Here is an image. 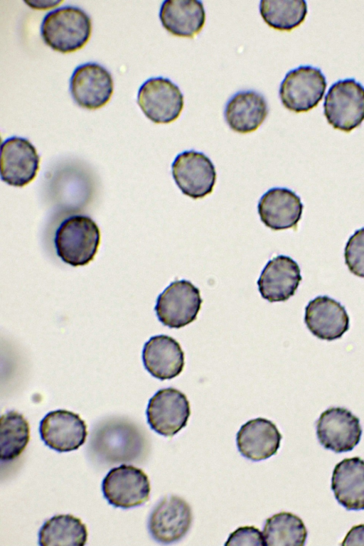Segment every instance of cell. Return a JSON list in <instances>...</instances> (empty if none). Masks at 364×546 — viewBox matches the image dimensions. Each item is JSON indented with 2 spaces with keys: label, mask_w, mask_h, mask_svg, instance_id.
Returning a JSON list of instances; mask_svg holds the SVG:
<instances>
[{
  "label": "cell",
  "mask_w": 364,
  "mask_h": 546,
  "mask_svg": "<svg viewBox=\"0 0 364 546\" xmlns=\"http://www.w3.org/2000/svg\"><path fill=\"white\" fill-rule=\"evenodd\" d=\"M92 32V21L82 9L65 6L49 11L41 26L43 41L53 50L66 53L85 46Z\"/></svg>",
  "instance_id": "obj_1"
},
{
  "label": "cell",
  "mask_w": 364,
  "mask_h": 546,
  "mask_svg": "<svg viewBox=\"0 0 364 546\" xmlns=\"http://www.w3.org/2000/svg\"><path fill=\"white\" fill-rule=\"evenodd\" d=\"M100 242L97 225L90 217L75 215L65 219L54 237L58 256L73 267L84 266L96 255Z\"/></svg>",
  "instance_id": "obj_2"
},
{
  "label": "cell",
  "mask_w": 364,
  "mask_h": 546,
  "mask_svg": "<svg viewBox=\"0 0 364 546\" xmlns=\"http://www.w3.org/2000/svg\"><path fill=\"white\" fill-rule=\"evenodd\" d=\"M92 449L107 464L136 460L143 449V439L137 428L124 422H109L98 427L90 439Z\"/></svg>",
  "instance_id": "obj_3"
},
{
  "label": "cell",
  "mask_w": 364,
  "mask_h": 546,
  "mask_svg": "<svg viewBox=\"0 0 364 546\" xmlns=\"http://www.w3.org/2000/svg\"><path fill=\"white\" fill-rule=\"evenodd\" d=\"M323 109L331 125L350 132L364 120V87L354 79L337 81L325 97Z\"/></svg>",
  "instance_id": "obj_4"
},
{
  "label": "cell",
  "mask_w": 364,
  "mask_h": 546,
  "mask_svg": "<svg viewBox=\"0 0 364 546\" xmlns=\"http://www.w3.org/2000/svg\"><path fill=\"white\" fill-rule=\"evenodd\" d=\"M326 85V77L320 69L301 65L286 74L280 84L279 98L289 110L307 112L322 100Z\"/></svg>",
  "instance_id": "obj_5"
},
{
  "label": "cell",
  "mask_w": 364,
  "mask_h": 546,
  "mask_svg": "<svg viewBox=\"0 0 364 546\" xmlns=\"http://www.w3.org/2000/svg\"><path fill=\"white\" fill-rule=\"evenodd\" d=\"M202 302L198 288L190 281L176 280L159 294L154 310L162 324L179 328L196 318Z\"/></svg>",
  "instance_id": "obj_6"
},
{
  "label": "cell",
  "mask_w": 364,
  "mask_h": 546,
  "mask_svg": "<svg viewBox=\"0 0 364 546\" xmlns=\"http://www.w3.org/2000/svg\"><path fill=\"white\" fill-rule=\"evenodd\" d=\"M102 491L115 508H132L145 503L150 496V482L141 469L122 464L112 469L104 478Z\"/></svg>",
  "instance_id": "obj_7"
},
{
  "label": "cell",
  "mask_w": 364,
  "mask_h": 546,
  "mask_svg": "<svg viewBox=\"0 0 364 546\" xmlns=\"http://www.w3.org/2000/svg\"><path fill=\"white\" fill-rule=\"evenodd\" d=\"M137 103L145 116L156 124L175 121L183 108V95L170 79L151 77L139 87Z\"/></svg>",
  "instance_id": "obj_8"
},
{
  "label": "cell",
  "mask_w": 364,
  "mask_h": 546,
  "mask_svg": "<svg viewBox=\"0 0 364 546\" xmlns=\"http://www.w3.org/2000/svg\"><path fill=\"white\" fill-rule=\"evenodd\" d=\"M192 521L190 505L182 498L170 495L164 497L154 507L147 526L156 542L171 544L178 542L188 533Z\"/></svg>",
  "instance_id": "obj_9"
},
{
  "label": "cell",
  "mask_w": 364,
  "mask_h": 546,
  "mask_svg": "<svg viewBox=\"0 0 364 546\" xmlns=\"http://www.w3.org/2000/svg\"><path fill=\"white\" fill-rule=\"evenodd\" d=\"M173 178L181 192L193 199L212 193L216 171L211 160L195 150L178 154L171 164Z\"/></svg>",
  "instance_id": "obj_10"
},
{
  "label": "cell",
  "mask_w": 364,
  "mask_h": 546,
  "mask_svg": "<svg viewBox=\"0 0 364 546\" xmlns=\"http://www.w3.org/2000/svg\"><path fill=\"white\" fill-rule=\"evenodd\" d=\"M146 413L147 422L154 432L172 437L186 426L191 408L182 392L168 387L158 390L151 397Z\"/></svg>",
  "instance_id": "obj_11"
},
{
  "label": "cell",
  "mask_w": 364,
  "mask_h": 546,
  "mask_svg": "<svg viewBox=\"0 0 364 546\" xmlns=\"http://www.w3.org/2000/svg\"><path fill=\"white\" fill-rule=\"evenodd\" d=\"M114 90L111 73L104 66L94 62L75 68L70 79V92L75 102L87 109L105 105Z\"/></svg>",
  "instance_id": "obj_12"
},
{
  "label": "cell",
  "mask_w": 364,
  "mask_h": 546,
  "mask_svg": "<svg viewBox=\"0 0 364 546\" xmlns=\"http://www.w3.org/2000/svg\"><path fill=\"white\" fill-rule=\"evenodd\" d=\"M321 445L336 453L351 451L360 441V419L343 407H331L323 412L316 424Z\"/></svg>",
  "instance_id": "obj_13"
},
{
  "label": "cell",
  "mask_w": 364,
  "mask_h": 546,
  "mask_svg": "<svg viewBox=\"0 0 364 546\" xmlns=\"http://www.w3.org/2000/svg\"><path fill=\"white\" fill-rule=\"evenodd\" d=\"M40 156L27 139L13 136L1 144L0 175L6 183L23 187L36 176Z\"/></svg>",
  "instance_id": "obj_14"
},
{
  "label": "cell",
  "mask_w": 364,
  "mask_h": 546,
  "mask_svg": "<svg viewBox=\"0 0 364 546\" xmlns=\"http://www.w3.org/2000/svg\"><path fill=\"white\" fill-rule=\"evenodd\" d=\"M41 439L58 452L77 449L87 438V425L79 414L65 410L51 411L41 419L39 427Z\"/></svg>",
  "instance_id": "obj_15"
},
{
  "label": "cell",
  "mask_w": 364,
  "mask_h": 546,
  "mask_svg": "<svg viewBox=\"0 0 364 546\" xmlns=\"http://www.w3.org/2000/svg\"><path fill=\"white\" fill-rule=\"evenodd\" d=\"M301 279L296 262L288 256L278 255L268 261L257 285L263 299L269 302L285 301L295 294Z\"/></svg>",
  "instance_id": "obj_16"
},
{
  "label": "cell",
  "mask_w": 364,
  "mask_h": 546,
  "mask_svg": "<svg viewBox=\"0 0 364 546\" xmlns=\"http://www.w3.org/2000/svg\"><path fill=\"white\" fill-rule=\"evenodd\" d=\"M304 321L313 335L321 340L340 338L349 328L345 307L328 296H318L309 302Z\"/></svg>",
  "instance_id": "obj_17"
},
{
  "label": "cell",
  "mask_w": 364,
  "mask_h": 546,
  "mask_svg": "<svg viewBox=\"0 0 364 546\" xmlns=\"http://www.w3.org/2000/svg\"><path fill=\"white\" fill-rule=\"evenodd\" d=\"M301 198L286 188H272L262 195L257 210L262 222L274 230L296 228L303 211Z\"/></svg>",
  "instance_id": "obj_18"
},
{
  "label": "cell",
  "mask_w": 364,
  "mask_h": 546,
  "mask_svg": "<svg viewBox=\"0 0 364 546\" xmlns=\"http://www.w3.org/2000/svg\"><path fill=\"white\" fill-rule=\"evenodd\" d=\"M282 438L277 426L272 421L259 417L242 425L237 434L236 441L242 456L259 461L277 452Z\"/></svg>",
  "instance_id": "obj_19"
},
{
  "label": "cell",
  "mask_w": 364,
  "mask_h": 546,
  "mask_svg": "<svg viewBox=\"0 0 364 546\" xmlns=\"http://www.w3.org/2000/svg\"><path fill=\"white\" fill-rule=\"evenodd\" d=\"M142 360L146 370L161 380L178 375L184 366V353L180 344L172 337L158 335L144 346Z\"/></svg>",
  "instance_id": "obj_20"
},
{
  "label": "cell",
  "mask_w": 364,
  "mask_h": 546,
  "mask_svg": "<svg viewBox=\"0 0 364 546\" xmlns=\"http://www.w3.org/2000/svg\"><path fill=\"white\" fill-rule=\"evenodd\" d=\"M269 112L264 97L255 90H241L226 102L224 117L233 131L246 134L255 131L265 120Z\"/></svg>",
  "instance_id": "obj_21"
},
{
  "label": "cell",
  "mask_w": 364,
  "mask_h": 546,
  "mask_svg": "<svg viewBox=\"0 0 364 546\" xmlns=\"http://www.w3.org/2000/svg\"><path fill=\"white\" fill-rule=\"evenodd\" d=\"M331 489L346 509L364 510V460L355 456L338 462L333 471Z\"/></svg>",
  "instance_id": "obj_22"
},
{
  "label": "cell",
  "mask_w": 364,
  "mask_h": 546,
  "mask_svg": "<svg viewBox=\"0 0 364 546\" xmlns=\"http://www.w3.org/2000/svg\"><path fill=\"white\" fill-rule=\"evenodd\" d=\"M159 18L172 35L193 38L205 25V11L198 0H166L161 4Z\"/></svg>",
  "instance_id": "obj_23"
},
{
  "label": "cell",
  "mask_w": 364,
  "mask_h": 546,
  "mask_svg": "<svg viewBox=\"0 0 364 546\" xmlns=\"http://www.w3.org/2000/svg\"><path fill=\"white\" fill-rule=\"evenodd\" d=\"M86 525L70 514L53 516L46 520L38 532V544L48 545L83 546L87 540Z\"/></svg>",
  "instance_id": "obj_24"
},
{
  "label": "cell",
  "mask_w": 364,
  "mask_h": 546,
  "mask_svg": "<svg viewBox=\"0 0 364 546\" xmlns=\"http://www.w3.org/2000/svg\"><path fill=\"white\" fill-rule=\"evenodd\" d=\"M303 520L288 512L273 515L265 521L263 536L268 546H303L307 537Z\"/></svg>",
  "instance_id": "obj_25"
},
{
  "label": "cell",
  "mask_w": 364,
  "mask_h": 546,
  "mask_svg": "<svg viewBox=\"0 0 364 546\" xmlns=\"http://www.w3.org/2000/svg\"><path fill=\"white\" fill-rule=\"evenodd\" d=\"M30 439V427L21 413L11 410L0 419V458L10 461L18 457Z\"/></svg>",
  "instance_id": "obj_26"
},
{
  "label": "cell",
  "mask_w": 364,
  "mask_h": 546,
  "mask_svg": "<svg viewBox=\"0 0 364 546\" xmlns=\"http://www.w3.org/2000/svg\"><path fill=\"white\" fill-rule=\"evenodd\" d=\"M259 13L264 22L279 31H291L299 26L307 14L305 1L262 0Z\"/></svg>",
  "instance_id": "obj_27"
},
{
  "label": "cell",
  "mask_w": 364,
  "mask_h": 546,
  "mask_svg": "<svg viewBox=\"0 0 364 546\" xmlns=\"http://www.w3.org/2000/svg\"><path fill=\"white\" fill-rule=\"evenodd\" d=\"M346 264L353 274L364 278V228L348 239L344 252Z\"/></svg>",
  "instance_id": "obj_28"
},
{
  "label": "cell",
  "mask_w": 364,
  "mask_h": 546,
  "mask_svg": "<svg viewBox=\"0 0 364 546\" xmlns=\"http://www.w3.org/2000/svg\"><path fill=\"white\" fill-rule=\"evenodd\" d=\"M225 545H266L263 534L254 526L240 527L228 538Z\"/></svg>",
  "instance_id": "obj_29"
},
{
  "label": "cell",
  "mask_w": 364,
  "mask_h": 546,
  "mask_svg": "<svg viewBox=\"0 0 364 546\" xmlns=\"http://www.w3.org/2000/svg\"><path fill=\"white\" fill-rule=\"evenodd\" d=\"M342 545H364V524L355 525L348 531Z\"/></svg>",
  "instance_id": "obj_30"
},
{
  "label": "cell",
  "mask_w": 364,
  "mask_h": 546,
  "mask_svg": "<svg viewBox=\"0 0 364 546\" xmlns=\"http://www.w3.org/2000/svg\"><path fill=\"white\" fill-rule=\"evenodd\" d=\"M62 1L60 0H27L24 2L33 9H47L58 5Z\"/></svg>",
  "instance_id": "obj_31"
}]
</instances>
